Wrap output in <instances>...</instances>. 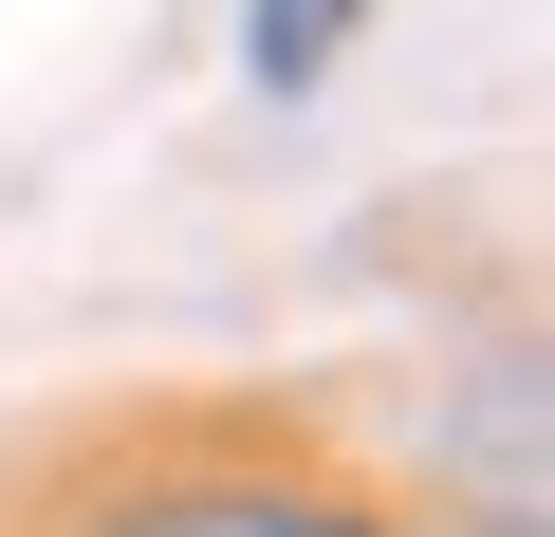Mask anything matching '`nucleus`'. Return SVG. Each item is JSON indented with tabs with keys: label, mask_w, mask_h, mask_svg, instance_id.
Masks as SVG:
<instances>
[{
	"label": "nucleus",
	"mask_w": 555,
	"mask_h": 537,
	"mask_svg": "<svg viewBox=\"0 0 555 537\" xmlns=\"http://www.w3.org/2000/svg\"><path fill=\"white\" fill-rule=\"evenodd\" d=\"M352 20H371V0H241V75H259V93H315Z\"/></svg>",
	"instance_id": "f03ea898"
},
{
	"label": "nucleus",
	"mask_w": 555,
	"mask_h": 537,
	"mask_svg": "<svg viewBox=\"0 0 555 537\" xmlns=\"http://www.w3.org/2000/svg\"><path fill=\"white\" fill-rule=\"evenodd\" d=\"M75 537H371V519L315 500V482H149V500H112Z\"/></svg>",
	"instance_id": "f257e3e1"
}]
</instances>
